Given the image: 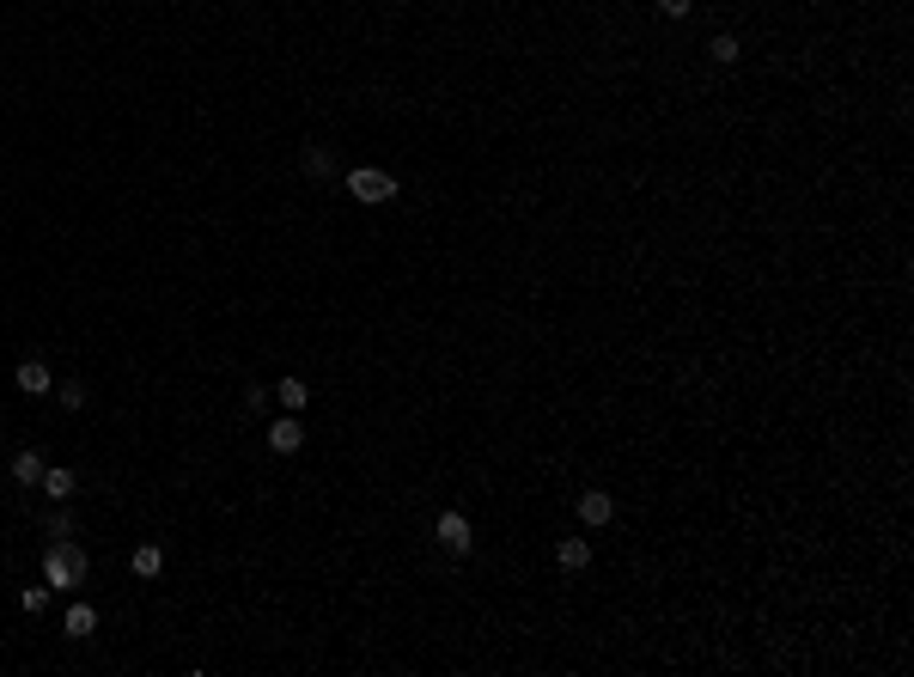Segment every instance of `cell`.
<instances>
[{
    "instance_id": "1",
    "label": "cell",
    "mask_w": 914,
    "mask_h": 677,
    "mask_svg": "<svg viewBox=\"0 0 914 677\" xmlns=\"http://www.w3.org/2000/svg\"><path fill=\"white\" fill-rule=\"evenodd\" d=\"M43 580H49V592H80V586L92 580V555H86L73 537H55L49 549H43Z\"/></svg>"
},
{
    "instance_id": "2",
    "label": "cell",
    "mask_w": 914,
    "mask_h": 677,
    "mask_svg": "<svg viewBox=\"0 0 914 677\" xmlns=\"http://www.w3.org/2000/svg\"><path fill=\"white\" fill-rule=\"evenodd\" d=\"M348 196H354V202H366V207H378V202H390V196H397V177H390V171H378V165H360V171H348Z\"/></svg>"
},
{
    "instance_id": "3",
    "label": "cell",
    "mask_w": 914,
    "mask_h": 677,
    "mask_svg": "<svg viewBox=\"0 0 914 677\" xmlns=\"http://www.w3.org/2000/svg\"><path fill=\"white\" fill-rule=\"evenodd\" d=\"M433 537H440V549H445V555H470L475 531H470V519H464V512H440V525H433Z\"/></svg>"
},
{
    "instance_id": "4",
    "label": "cell",
    "mask_w": 914,
    "mask_h": 677,
    "mask_svg": "<svg viewBox=\"0 0 914 677\" xmlns=\"http://www.w3.org/2000/svg\"><path fill=\"white\" fill-rule=\"evenodd\" d=\"M13 385H19L25 397H49V391H55V373H49V360H37V354H31V360H19Z\"/></svg>"
},
{
    "instance_id": "5",
    "label": "cell",
    "mask_w": 914,
    "mask_h": 677,
    "mask_svg": "<svg viewBox=\"0 0 914 677\" xmlns=\"http://www.w3.org/2000/svg\"><path fill=\"white\" fill-rule=\"evenodd\" d=\"M574 507H579V525H585V531H598V525H609V519H616V501H609L604 488H585Z\"/></svg>"
},
{
    "instance_id": "6",
    "label": "cell",
    "mask_w": 914,
    "mask_h": 677,
    "mask_svg": "<svg viewBox=\"0 0 914 677\" xmlns=\"http://www.w3.org/2000/svg\"><path fill=\"white\" fill-rule=\"evenodd\" d=\"M299 445H305V427H299V415H281V421H274V427H269V452H281V458H293Z\"/></svg>"
},
{
    "instance_id": "7",
    "label": "cell",
    "mask_w": 914,
    "mask_h": 677,
    "mask_svg": "<svg viewBox=\"0 0 914 677\" xmlns=\"http://www.w3.org/2000/svg\"><path fill=\"white\" fill-rule=\"evenodd\" d=\"M92 629H98V610L86 605V598H73V605H68V616H62V635H68V641H86Z\"/></svg>"
},
{
    "instance_id": "8",
    "label": "cell",
    "mask_w": 914,
    "mask_h": 677,
    "mask_svg": "<svg viewBox=\"0 0 914 677\" xmlns=\"http://www.w3.org/2000/svg\"><path fill=\"white\" fill-rule=\"evenodd\" d=\"M555 562H561L567 574H585V568H591V537H561L555 543Z\"/></svg>"
},
{
    "instance_id": "9",
    "label": "cell",
    "mask_w": 914,
    "mask_h": 677,
    "mask_svg": "<svg viewBox=\"0 0 914 677\" xmlns=\"http://www.w3.org/2000/svg\"><path fill=\"white\" fill-rule=\"evenodd\" d=\"M129 568H135V580H159L165 574V549L159 543H140L135 555H129Z\"/></svg>"
},
{
    "instance_id": "10",
    "label": "cell",
    "mask_w": 914,
    "mask_h": 677,
    "mask_svg": "<svg viewBox=\"0 0 914 677\" xmlns=\"http://www.w3.org/2000/svg\"><path fill=\"white\" fill-rule=\"evenodd\" d=\"M274 403L287 409V415H299V409L311 403V385H305V378H293V373H287V378H281V385H274Z\"/></svg>"
},
{
    "instance_id": "11",
    "label": "cell",
    "mask_w": 914,
    "mask_h": 677,
    "mask_svg": "<svg viewBox=\"0 0 914 677\" xmlns=\"http://www.w3.org/2000/svg\"><path fill=\"white\" fill-rule=\"evenodd\" d=\"M37 488H49V501H73V488H80V476H73L68 464H49Z\"/></svg>"
},
{
    "instance_id": "12",
    "label": "cell",
    "mask_w": 914,
    "mask_h": 677,
    "mask_svg": "<svg viewBox=\"0 0 914 677\" xmlns=\"http://www.w3.org/2000/svg\"><path fill=\"white\" fill-rule=\"evenodd\" d=\"M299 165H305V177H336V153L323 147V140H311L299 153Z\"/></svg>"
},
{
    "instance_id": "13",
    "label": "cell",
    "mask_w": 914,
    "mask_h": 677,
    "mask_svg": "<svg viewBox=\"0 0 914 677\" xmlns=\"http://www.w3.org/2000/svg\"><path fill=\"white\" fill-rule=\"evenodd\" d=\"M43 470H49V464H43V452H19V458H13V482H19V488H37V482H43Z\"/></svg>"
},
{
    "instance_id": "14",
    "label": "cell",
    "mask_w": 914,
    "mask_h": 677,
    "mask_svg": "<svg viewBox=\"0 0 914 677\" xmlns=\"http://www.w3.org/2000/svg\"><path fill=\"white\" fill-rule=\"evenodd\" d=\"M43 531H49V543H55V537H73V512H68V501H55V507H49Z\"/></svg>"
},
{
    "instance_id": "15",
    "label": "cell",
    "mask_w": 914,
    "mask_h": 677,
    "mask_svg": "<svg viewBox=\"0 0 914 677\" xmlns=\"http://www.w3.org/2000/svg\"><path fill=\"white\" fill-rule=\"evenodd\" d=\"M708 55H713V62H719V68H732V62L744 55V43H738V37L725 31V37H713V43H708Z\"/></svg>"
},
{
    "instance_id": "16",
    "label": "cell",
    "mask_w": 914,
    "mask_h": 677,
    "mask_svg": "<svg viewBox=\"0 0 914 677\" xmlns=\"http://www.w3.org/2000/svg\"><path fill=\"white\" fill-rule=\"evenodd\" d=\"M55 397H62V409H86V403H92V391H86L80 378H62V385H55Z\"/></svg>"
},
{
    "instance_id": "17",
    "label": "cell",
    "mask_w": 914,
    "mask_h": 677,
    "mask_svg": "<svg viewBox=\"0 0 914 677\" xmlns=\"http://www.w3.org/2000/svg\"><path fill=\"white\" fill-rule=\"evenodd\" d=\"M43 605H49V580H43V586H25V592H19V610H31V616H37Z\"/></svg>"
},
{
    "instance_id": "18",
    "label": "cell",
    "mask_w": 914,
    "mask_h": 677,
    "mask_svg": "<svg viewBox=\"0 0 914 677\" xmlns=\"http://www.w3.org/2000/svg\"><path fill=\"white\" fill-rule=\"evenodd\" d=\"M658 13H665V19H689V13H695V0H658Z\"/></svg>"
},
{
    "instance_id": "19",
    "label": "cell",
    "mask_w": 914,
    "mask_h": 677,
    "mask_svg": "<svg viewBox=\"0 0 914 677\" xmlns=\"http://www.w3.org/2000/svg\"><path fill=\"white\" fill-rule=\"evenodd\" d=\"M274 391H263V385H244V409H263Z\"/></svg>"
}]
</instances>
